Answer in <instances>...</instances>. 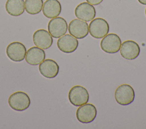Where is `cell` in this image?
I'll return each mask as SVG.
<instances>
[{"instance_id": "cell-1", "label": "cell", "mask_w": 146, "mask_h": 129, "mask_svg": "<svg viewBox=\"0 0 146 129\" xmlns=\"http://www.w3.org/2000/svg\"><path fill=\"white\" fill-rule=\"evenodd\" d=\"M135 97L133 88L126 84L119 85L115 91V99L117 103L123 106L132 103Z\"/></svg>"}, {"instance_id": "cell-2", "label": "cell", "mask_w": 146, "mask_h": 129, "mask_svg": "<svg viewBox=\"0 0 146 129\" xmlns=\"http://www.w3.org/2000/svg\"><path fill=\"white\" fill-rule=\"evenodd\" d=\"M10 107L18 111H22L29 107L31 101L29 95L23 91H16L10 95L8 99Z\"/></svg>"}, {"instance_id": "cell-3", "label": "cell", "mask_w": 146, "mask_h": 129, "mask_svg": "<svg viewBox=\"0 0 146 129\" xmlns=\"http://www.w3.org/2000/svg\"><path fill=\"white\" fill-rule=\"evenodd\" d=\"M68 97L70 102L77 107L87 103L90 98L87 90L80 85H75L71 88Z\"/></svg>"}, {"instance_id": "cell-4", "label": "cell", "mask_w": 146, "mask_h": 129, "mask_svg": "<svg viewBox=\"0 0 146 129\" xmlns=\"http://www.w3.org/2000/svg\"><path fill=\"white\" fill-rule=\"evenodd\" d=\"M88 28L90 34L95 39H102L108 34L110 30L108 22L102 18H97L92 20Z\"/></svg>"}, {"instance_id": "cell-5", "label": "cell", "mask_w": 146, "mask_h": 129, "mask_svg": "<svg viewBox=\"0 0 146 129\" xmlns=\"http://www.w3.org/2000/svg\"><path fill=\"white\" fill-rule=\"evenodd\" d=\"M121 41L120 37L116 34L111 33L103 38L100 41L101 49L107 53H116L120 50Z\"/></svg>"}, {"instance_id": "cell-6", "label": "cell", "mask_w": 146, "mask_h": 129, "mask_svg": "<svg viewBox=\"0 0 146 129\" xmlns=\"http://www.w3.org/2000/svg\"><path fill=\"white\" fill-rule=\"evenodd\" d=\"M97 110L92 103H86L79 106L76 112L78 120L83 123L93 122L96 117Z\"/></svg>"}, {"instance_id": "cell-7", "label": "cell", "mask_w": 146, "mask_h": 129, "mask_svg": "<svg viewBox=\"0 0 146 129\" xmlns=\"http://www.w3.org/2000/svg\"><path fill=\"white\" fill-rule=\"evenodd\" d=\"M47 28L52 37L59 38L67 32L68 25L66 20L63 18L57 16L52 18L49 21Z\"/></svg>"}, {"instance_id": "cell-8", "label": "cell", "mask_w": 146, "mask_h": 129, "mask_svg": "<svg viewBox=\"0 0 146 129\" xmlns=\"http://www.w3.org/2000/svg\"><path fill=\"white\" fill-rule=\"evenodd\" d=\"M68 30L70 35L78 39L84 38L89 32L88 24L87 22L79 19L72 20L68 24Z\"/></svg>"}, {"instance_id": "cell-9", "label": "cell", "mask_w": 146, "mask_h": 129, "mask_svg": "<svg viewBox=\"0 0 146 129\" xmlns=\"http://www.w3.org/2000/svg\"><path fill=\"white\" fill-rule=\"evenodd\" d=\"M26 48L23 44L18 41L10 43L6 47V55L12 61L20 62L25 59Z\"/></svg>"}, {"instance_id": "cell-10", "label": "cell", "mask_w": 146, "mask_h": 129, "mask_svg": "<svg viewBox=\"0 0 146 129\" xmlns=\"http://www.w3.org/2000/svg\"><path fill=\"white\" fill-rule=\"evenodd\" d=\"M119 51L121 56L124 59L132 60L136 59L139 56L140 48L136 42L128 40L121 43Z\"/></svg>"}, {"instance_id": "cell-11", "label": "cell", "mask_w": 146, "mask_h": 129, "mask_svg": "<svg viewBox=\"0 0 146 129\" xmlns=\"http://www.w3.org/2000/svg\"><path fill=\"white\" fill-rule=\"evenodd\" d=\"M76 17L85 22H90L96 16V10L93 5L88 2H82L79 4L74 11Z\"/></svg>"}, {"instance_id": "cell-12", "label": "cell", "mask_w": 146, "mask_h": 129, "mask_svg": "<svg viewBox=\"0 0 146 129\" xmlns=\"http://www.w3.org/2000/svg\"><path fill=\"white\" fill-rule=\"evenodd\" d=\"M79 45L76 38L70 34H64L57 41V47L59 49L65 53H71L75 51Z\"/></svg>"}, {"instance_id": "cell-13", "label": "cell", "mask_w": 146, "mask_h": 129, "mask_svg": "<svg viewBox=\"0 0 146 129\" xmlns=\"http://www.w3.org/2000/svg\"><path fill=\"white\" fill-rule=\"evenodd\" d=\"M33 40L36 47L43 49H48L53 43L52 37L48 31L44 29L35 31L33 36Z\"/></svg>"}, {"instance_id": "cell-14", "label": "cell", "mask_w": 146, "mask_h": 129, "mask_svg": "<svg viewBox=\"0 0 146 129\" xmlns=\"http://www.w3.org/2000/svg\"><path fill=\"white\" fill-rule=\"evenodd\" d=\"M39 65L40 73L46 78H55L59 73V66L57 63L52 59L44 60Z\"/></svg>"}, {"instance_id": "cell-15", "label": "cell", "mask_w": 146, "mask_h": 129, "mask_svg": "<svg viewBox=\"0 0 146 129\" xmlns=\"http://www.w3.org/2000/svg\"><path fill=\"white\" fill-rule=\"evenodd\" d=\"M46 58L44 51L37 47H32L26 52L25 60L30 65H37Z\"/></svg>"}, {"instance_id": "cell-16", "label": "cell", "mask_w": 146, "mask_h": 129, "mask_svg": "<svg viewBox=\"0 0 146 129\" xmlns=\"http://www.w3.org/2000/svg\"><path fill=\"white\" fill-rule=\"evenodd\" d=\"M62 6L58 0H46L43 5L42 12L47 18H54L59 15Z\"/></svg>"}, {"instance_id": "cell-17", "label": "cell", "mask_w": 146, "mask_h": 129, "mask_svg": "<svg viewBox=\"0 0 146 129\" xmlns=\"http://www.w3.org/2000/svg\"><path fill=\"white\" fill-rule=\"evenodd\" d=\"M5 9L9 15L18 16L25 11V1L24 0H7Z\"/></svg>"}, {"instance_id": "cell-18", "label": "cell", "mask_w": 146, "mask_h": 129, "mask_svg": "<svg viewBox=\"0 0 146 129\" xmlns=\"http://www.w3.org/2000/svg\"><path fill=\"white\" fill-rule=\"evenodd\" d=\"M43 5V0H25V9L28 14L35 15L41 11Z\"/></svg>"}, {"instance_id": "cell-19", "label": "cell", "mask_w": 146, "mask_h": 129, "mask_svg": "<svg viewBox=\"0 0 146 129\" xmlns=\"http://www.w3.org/2000/svg\"><path fill=\"white\" fill-rule=\"evenodd\" d=\"M103 0H86L87 2L89 3L92 5H98L100 4Z\"/></svg>"}, {"instance_id": "cell-20", "label": "cell", "mask_w": 146, "mask_h": 129, "mask_svg": "<svg viewBox=\"0 0 146 129\" xmlns=\"http://www.w3.org/2000/svg\"><path fill=\"white\" fill-rule=\"evenodd\" d=\"M138 2L144 5H146V0H137Z\"/></svg>"}, {"instance_id": "cell-21", "label": "cell", "mask_w": 146, "mask_h": 129, "mask_svg": "<svg viewBox=\"0 0 146 129\" xmlns=\"http://www.w3.org/2000/svg\"><path fill=\"white\" fill-rule=\"evenodd\" d=\"M145 15H146V9H145Z\"/></svg>"}]
</instances>
